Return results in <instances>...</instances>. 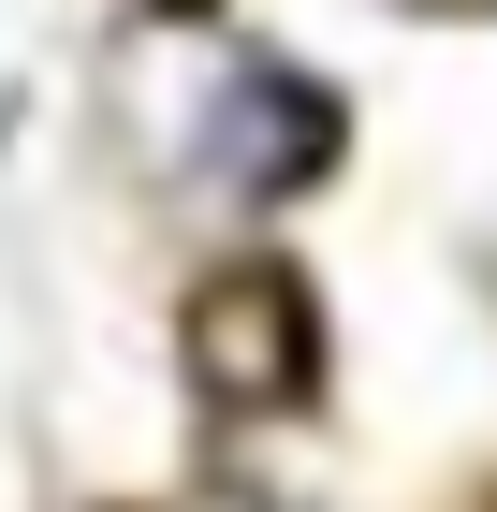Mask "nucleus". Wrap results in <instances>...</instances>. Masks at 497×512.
I'll use <instances>...</instances> for the list:
<instances>
[{
	"label": "nucleus",
	"mask_w": 497,
	"mask_h": 512,
	"mask_svg": "<svg viewBox=\"0 0 497 512\" xmlns=\"http://www.w3.org/2000/svg\"><path fill=\"white\" fill-rule=\"evenodd\" d=\"M205 161H220L234 191H307V176L337 161V103L307 74H278V59H249V74L205 103Z\"/></svg>",
	"instance_id": "2"
},
{
	"label": "nucleus",
	"mask_w": 497,
	"mask_h": 512,
	"mask_svg": "<svg viewBox=\"0 0 497 512\" xmlns=\"http://www.w3.org/2000/svg\"><path fill=\"white\" fill-rule=\"evenodd\" d=\"M191 366L234 410H278V395H307V366H322V322H307V293L278 264H234V278L191 293Z\"/></svg>",
	"instance_id": "1"
}]
</instances>
